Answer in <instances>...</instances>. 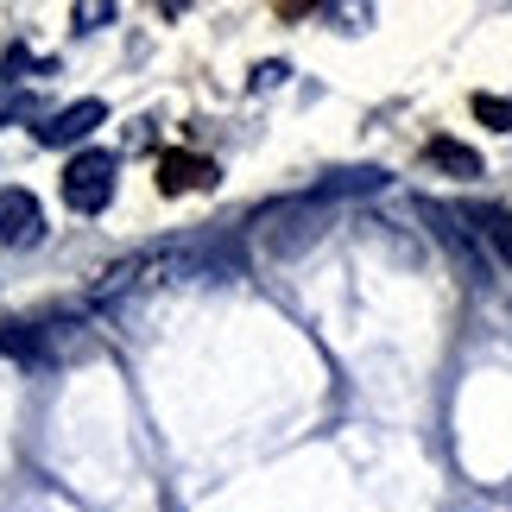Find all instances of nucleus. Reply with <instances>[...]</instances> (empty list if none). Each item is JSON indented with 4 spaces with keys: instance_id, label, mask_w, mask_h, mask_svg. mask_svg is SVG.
Masks as SVG:
<instances>
[{
    "instance_id": "1a4fd4ad",
    "label": "nucleus",
    "mask_w": 512,
    "mask_h": 512,
    "mask_svg": "<svg viewBox=\"0 0 512 512\" xmlns=\"http://www.w3.org/2000/svg\"><path fill=\"white\" fill-rule=\"evenodd\" d=\"M475 114L487 127H500V133H512V102H500V95H475Z\"/></svg>"
},
{
    "instance_id": "f257e3e1",
    "label": "nucleus",
    "mask_w": 512,
    "mask_h": 512,
    "mask_svg": "<svg viewBox=\"0 0 512 512\" xmlns=\"http://www.w3.org/2000/svg\"><path fill=\"white\" fill-rule=\"evenodd\" d=\"M424 222H430V234H437V247L456 260V272L468 285H487L494 279V260L481 253V241H475V228L462 222V209H443V203H424Z\"/></svg>"
},
{
    "instance_id": "f8f14e48",
    "label": "nucleus",
    "mask_w": 512,
    "mask_h": 512,
    "mask_svg": "<svg viewBox=\"0 0 512 512\" xmlns=\"http://www.w3.org/2000/svg\"><path fill=\"white\" fill-rule=\"evenodd\" d=\"M102 19H114V7H76V32H95Z\"/></svg>"
},
{
    "instance_id": "20e7f679",
    "label": "nucleus",
    "mask_w": 512,
    "mask_h": 512,
    "mask_svg": "<svg viewBox=\"0 0 512 512\" xmlns=\"http://www.w3.org/2000/svg\"><path fill=\"white\" fill-rule=\"evenodd\" d=\"M102 121H108L102 102H70V108H57L51 121L38 127V146H76V140H89Z\"/></svg>"
},
{
    "instance_id": "6e6552de",
    "label": "nucleus",
    "mask_w": 512,
    "mask_h": 512,
    "mask_svg": "<svg viewBox=\"0 0 512 512\" xmlns=\"http://www.w3.org/2000/svg\"><path fill=\"white\" fill-rule=\"evenodd\" d=\"M209 177H215L209 159H165V165H159V184H165V190H203Z\"/></svg>"
},
{
    "instance_id": "0eeeda50",
    "label": "nucleus",
    "mask_w": 512,
    "mask_h": 512,
    "mask_svg": "<svg viewBox=\"0 0 512 512\" xmlns=\"http://www.w3.org/2000/svg\"><path fill=\"white\" fill-rule=\"evenodd\" d=\"M430 165H443V171H456V177H481V152L475 146H462V140H430Z\"/></svg>"
},
{
    "instance_id": "f03ea898",
    "label": "nucleus",
    "mask_w": 512,
    "mask_h": 512,
    "mask_svg": "<svg viewBox=\"0 0 512 512\" xmlns=\"http://www.w3.org/2000/svg\"><path fill=\"white\" fill-rule=\"evenodd\" d=\"M114 171H121L114 152H76L70 171H64V203H70V215H102L108 196H114Z\"/></svg>"
},
{
    "instance_id": "7ed1b4c3",
    "label": "nucleus",
    "mask_w": 512,
    "mask_h": 512,
    "mask_svg": "<svg viewBox=\"0 0 512 512\" xmlns=\"http://www.w3.org/2000/svg\"><path fill=\"white\" fill-rule=\"evenodd\" d=\"M45 241V215L32 190H0V247H38Z\"/></svg>"
},
{
    "instance_id": "423d86ee",
    "label": "nucleus",
    "mask_w": 512,
    "mask_h": 512,
    "mask_svg": "<svg viewBox=\"0 0 512 512\" xmlns=\"http://www.w3.org/2000/svg\"><path fill=\"white\" fill-rule=\"evenodd\" d=\"M386 184V171H336V177H323L317 190H304V196H317V203H342V196H367V190H380Z\"/></svg>"
},
{
    "instance_id": "9b49d317",
    "label": "nucleus",
    "mask_w": 512,
    "mask_h": 512,
    "mask_svg": "<svg viewBox=\"0 0 512 512\" xmlns=\"http://www.w3.org/2000/svg\"><path fill=\"white\" fill-rule=\"evenodd\" d=\"M285 76H291L285 64H260V70H253V89H279V83H285Z\"/></svg>"
},
{
    "instance_id": "39448f33",
    "label": "nucleus",
    "mask_w": 512,
    "mask_h": 512,
    "mask_svg": "<svg viewBox=\"0 0 512 512\" xmlns=\"http://www.w3.org/2000/svg\"><path fill=\"white\" fill-rule=\"evenodd\" d=\"M462 222L475 228V241H481L487 260H512V215H506V209L475 203V209H462Z\"/></svg>"
},
{
    "instance_id": "9d476101",
    "label": "nucleus",
    "mask_w": 512,
    "mask_h": 512,
    "mask_svg": "<svg viewBox=\"0 0 512 512\" xmlns=\"http://www.w3.org/2000/svg\"><path fill=\"white\" fill-rule=\"evenodd\" d=\"M19 114H32V95L26 89H0V127L19 121Z\"/></svg>"
}]
</instances>
